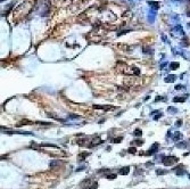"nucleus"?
<instances>
[{
  "instance_id": "f257e3e1",
  "label": "nucleus",
  "mask_w": 190,
  "mask_h": 189,
  "mask_svg": "<svg viewBox=\"0 0 190 189\" xmlns=\"http://www.w3.org/2000/svg\"><path fill=\"white\" fill-rule=\"evenodd\" d=\"M178 161H179V158L175 157V156H167V157H164V160H163V164H164L165 166H171V165H173L174 163H177Z\"/></svg>"
},
{
  "instance_id": "f03ea898",
  "label": "nucleus",
  "mask_w": 190,
  "mask_h": 189,
  "mask_svg": "<svg viewBox=\"0 0 190 189\" xmlns=\"http://www.w3.org/2000/svg\"><path fill=\"white\" fill-rule=\"evenodd\" d=\"M137 82L136 78H134V75H128L125 79H124V84L128 87H131V86H134Z\"/></svg>"
},
{
  "instance_id": "7ed1b4c3",
  "label": "nucleus",
  "mask_w": 190,
  "mask_h": 189,
  "mask_svg": "<svg viewBox=\"0 0 190 189\" xmlns=\"http://www.w3.org/2000/svg\"><path fill=\"white\" fill-rule=\"evenodd\" d=\"M93 182H95V181H92L91 179H85L84 181L81 182V185H80V186H81V188H82V189H88V188H91V186H92Z\"/></svg>"
},
{
  "instance_id": "20e7f679",
  "label": "nucleus",
  "mask_w": 190,
  "mask_h": 189,
  "mask_svg": "<svg viewBox=\"0 0 190 189\" xmlns=\"http://www.w3.org/2000/svg\"><path fill=\"white\" fill-rule=\"evenodd\" d=\"M100 144H103V139H101L100 137H96L93 138L92 140H91V144L89 145V147H95V146H98V145H100Z\"/></svg>"
},
{
  "instance_id": "39448f33",
  "label": "nucleus",
  "mask_w": 190,
  "mask_h": 189,
  "mask_svg": "<svg viewBox=\"0 0 190 189\" xmlns=\"http://www.w3.org/2000/svg\"><path fill=\"white\" fill-rule=\"evenodd\" d=\"M93 108L95 109H104V111H108V109L114 108L111 105H93Z\"/></svg>"
},
{
  "instance_id": "423d86ee",
  "label": "nucleus",
  "mask_w": 190,
  "mask_h": 189,
  "mask_svg": "<svg viewBox=\"0 0 190 189\" xmlns=\"http://www.w3.org/2000/svg\"><path fill=\"white\" fill-rule=\"evenodd\" d=\"M158 147H159V145L157 143H155L154 145L152 146V148H150V150H148L147 152V155H153V154H155L158 150Z\"/></svg>"
},
{
  "instance_id": "0eeeda50",
  "label": "nucleus",
  "mask_w": 190,
  "mask_h": 189,
  "mask_svg": "<svg viewBox=\"0 0 190 189\" xmlns=\"http://www.w3.org/2000/svg\"><path fill=\"white\" fill-rule=\"evenodd\" d=\"M147 3L153 8V10H157L159 8V2H157V1H148Z\"/></svg>"
},
{
  "instance_id": "6e6552de",
  "label": "nucleus",
  "mask_w": 190,
  "mask_h": 189,
  "mask_svg": "<svg viewBox=\"0 0 190 189\" xmlns=\"http://www.w3.org/2000/svg\"><path fill=\"white\" fill-rule=\"evenodd\" d=\"M30 124H33V122L28 121V120H22L19 123H17V127H23V125H30Z\"/></svg>"
},
{
  "instance_id": "1a4fd4ad",
  "label": "nucleus",
  "mask_w": 190,
  "mask_h": 189,
  "mask_svg": "<svg viewBox=\"0 0 190 189\" xmlns=\"http://www.w3.org/2000/svg\"><path fill=\"white\" fill-rule=\"evenodd\" d=\"M60 165H62V162H60V161L55 160V161H51V162H50V168H52V169L57 168V166H60Z\"/></svg>"
},
{
  "instance_id": "9d476101",
  "label": "nucleus",
  "mask_w": 190,
  "mask_h": 189,
  "mask_svg": "<svg viewBox=\"0 0 190 189\" xmlns=\"http://www.w3.org/2000/svg\"><path fill=\"white\" fill-rule=\"evenodd\" d=\"M175 81V75H169V76H166L165 78V82L166 83H172V82H174Z\"/></svg>"
},
{
  "instance_id": "9b49d317",
  "label": "nucleus",
  "mask_w": 190,
  "mask_h": 189,
  "mask_svg": "<svg viewBox=\"0 0 190 189\" xmlns=\"http://www.w3.org/2000/svg\"><path fill=\"white\" fill-rule=\"evenodd\" d=\"M186 99H187V96L186 97H174V98H173V103H183V101H186Z\"/></svg>"
},
{
  "instance_id": "f8f14e48",
  "label": "nucleus",
  "mask_w": 190,
  "mask_h": 189,
  "mask_svg": "<svg viewBox=\"0 0 190 189\" xmlns=\"http://www.w3.org/2000/svg\"><path fill=\"white\" fill-rule=\"evenodd\" d=\"M179 66H180V64L178 62H173V63H171V64H170V68H171V70H178V68H179Z\"/></svg>"
},
{
  "instance_id": "ddd939ff",
  "label": "nucleus",
  "mask_w": 190,
  "mask_h": 189,
  "mask_svg": "<svg viewBox=\"0 0 190 189\" xmlns=\"http://www.w3.org/2000/svg\"><path fill=\"white\" fill-rule=\"evenodd\" d=\"M175 173H177L178 176H182V174L185 173V170H183V166H182V165H180L179 168H177V171H175Z\"/></svg>"
},
{
  "instance_id": "4468645a",
  "label": "nucleus",
  "mask_w": 190,
  "mask_h": 189,
  "mask_svg": "<svg viewBox=\"0 0 190 189\" xmlns=\"http://www.w3.org/2000/svg\"><path fill=\"white\" fill-rule=\"evenodd\" d=\"M129 172H130V168L129 166H126V168H123L120 170V173L122 174V176H125V174H128Z\"/></svg>"
},
{
  "instance_id": "2eb2a0df",
  "label": "nucleus",
  "mask_w": 190,
  "mask_h": 189,
  "mask_svg": "<svg viewBox=\"0 0 190 189\" xmlns=\"http://www.w3.org/2000/svg\"><path fill=\"white\" fill-rule=\"evenodd\" d=\"M90 155V153H81L79 156H77V158H79V161H82V160H84L87 156H89Z\"/></svg>"
},
{
  "instance_id": "dca6fc26",
  "label": "nucleus",
  "mask_w": 190,
  "mask_h": 189,
  "mask_svg": "<svg viewBox=\"0 0 190 189\" xmlns=\"http://www.w3.org/2000/svg\"><path fill=\"white\" fill-rule=\"evenodd\" d=\"M154 18H155V13H154V10H152L150 13H149V15H148L149 22H150V23H153V22H154Z\"/></svg>"
},
{
  "instance_id": "f3484780",
  "label": "nucleus",
  "mask_w": 190,
  "mask_h": 189,
  "mask_svg": "<svg viewBox=\"0 0 190 189\" xmlns=\"http://www.w3.org/2000/svg\"><path fill=\"white\" fill-rule=\"evenodd\" d=\"M76 144H77V145H80V146H83V145H85V144H87V139H77L76 140Z\"/></svg>"
},
{
  "instance_id": "a211bd4d",
  "label": "nucleus",
  "mask_w": 190,
  "mask_h": 189,
  "mask_svg": "<svg viewBox=\"0 0 190 189\" xmlns=\"http://www.w3.org/2000/svg\"><path fill=\"white\" fill-rule=\"evenodd\" d=\"M133 135L137 136V137H141V136H142V131L140 129H136V130H134V132H133Z\"/></svg>"
},
{
  "instance_id": "6ab92c4d",
  "label": "nucleus",
  "mask_w": 190,
  "mask_h": 189,
  "mask_svg": "<svg viewBox=\"0 0 190 189\" xmlns=\"http://www.w3.org/2000/svg\"><path fill=\"white\" fill-rule=\"evenodd\" d=\"M42 147H52V148H57V149H58V147H57V146L56 145H52V144H46V143H44V144H42Z\"/></svg>"
},
{
  "instance_id": "aec40b11",
  "label": "nucleus",
  "mask_w": 190,
  "mask_h": 189,
  "mask_svg": "<svg viewBox=\"0 0 190 189\" xmlns=\"http://www.w3.org/2000/svg\"><path fill=\"white\" fill-rule=\"evenodd\" d=\"M122 140H123V137H117V138H115L113 141L115 144H120V143H122Z\"/></svg>"
},
{
  "instance_id": "412c9836",
  "label": "nucleus",
  "mask_w": 190,
  "mask_h": 189,
  "mask_svg": "<svg viewBox=\"0 0 190 189\" xmlns=\"http://www.w3.org/2000/svg\"><path fill=\"white\" fill-rule=\"evenodd\" d=\"M118 47L120 48H122V50H129L130 48H129V46H126V44H118Z\"/></svg>"
},
{
  "instance_id": "4be33fe9",
  "label": "nucleus",
  "mask_w": 190,
  "mask_h": 189,
  "mask_svg": "<svg viewBox=\"0 0 190 189\" xmlns=\"http://www.w3.org/2000/svg\"><path fill=\"white\" fill-rule=\"evenodd\" d=\"M128 152H129V153H131V154H136L137 153V149L134 147H130L128 149Z\"/></svg>"
},
{
  "instance_id": "5701e85b",
  "label": "nucleus",
  "mask_w": 190,
  "mask_h": 189,
  "mask_svg": "<svg viewBox=\"0 0 190 189\" xmlns=\"http://www.w3.org/2000/svg\"><path fill=\"white\" fill-rule=\"evenodd\" d=\"M166 173V171H164V170H157L156 171V174L157 176H163V174Z\"/></svg>"
},
{
  "instance_id": "b1692460",
  "label": "nucleus",
  "mask_w": 190,
  "mask_h": 189,
  "mask_svg": "<svg viewBox=\"0 0 190 189\" xmlns=\"http://www.w3.org/2000/svg\"><path fill=\"white\" fill-rule=\"evenodd\" d=\"M106 178L109 179V180H111V179H116V174H108Z\"/></svg>"
},
{
  "instance_id": "393cba45",
  "label": "nucleus",
  "mask_w": 190,
  "mask_h": 189,
  "mask_svg": "<svg viewBox=\"0 0 190 189\" xmlns=\"http://www.w3.org/2000/svg\"><path fill=\"white\" fill-rule=\"evenodd\" d=\"M129 30H125V31H123V32H117V35L120 36V35H123V34H125V33H129Z\"/></svg>"
},
{
  "instance_id": "a878e982",
  "label": "nucleus",
  "mask_w": 190,
  "mask_h": 189,
  "mask_svg": "<svg viewBox=\"0 0 190 189\" xmlns=\"http://www.w3.org/2000/svg\"><path fill=\"white\" fill-rule=\"evenodd\" d=\"M98 188V184H97V182H93V184H92V186H91V188H90V189H97Z\"/></svg>"
},
{
  "instance_id": "bb28decb",
  "label": "nucleus",
  "mask_w": 190,
  "mask_h": 189,
  "mask_svg": "<svg viewBox=\"0 0 190 189\" xmlns=\"http://www.w3.org/2000/svg\"><path fill=\"white\" fill-rule=\"evenodd\" d=\"M38 124H42V125H50V123L49 122H36Z\"/></svg>"
},
{
  "instance_id": "cd10ccee",
  "label": "nucleus",
  "mask_w": 190,
  "mask_h": 189,
  "mask_svg": "<svg viewBox=\"0 0 190 189\" xmlns=\"http://www.w3.org/2000/svg\"><path fill=\"white\" fill-rule=\"evenodd\" d=\"M136 144L138 146H142V145H144V141H142V140H140V141H139V139H138V140H136Z\"/></svg>"
},
{
  "instance_id": "c85d7f7f",
  "label": "nucleus",
  "mask_w": 190,
  "mask_h": 189,
  "mask_svg": "<svg viewBox=\"0 0 190 189\" xmlns=\"http://www.w3.org/2000/svg\"><path fill=\"white\" fill-rule=\"evenodd\" d=\"M180 89H183V86L179 84V86H175V90H180Z\"/></svg>"
},
{
  "instance_id": "c756f323",
  "label": "nucleus",
  "mask_w": 190,
  "mask_h": 189,
  "mask_svg": "<svg viewBox=\"0 0 190 189\" xmlns=\"http://www.w3.org/2000/svg\"><path fill=\"white\" fill-rule=\"evenodd\" d=\"M169 112H177V109L173 108V107H169Z\"/></svg>"
},
{
  "instance_id": "7c9ffc66",
  "label": "nucleus",
  "mask_w": 190,
  "mask_h": 189,
  "mask_svg": "<svg viewBox=\"0 0 190 189\" xmlns=\"http://www.w3.org/2000/svg\"><path fill=\"white\" fill-rule=\"evenodd\" d=\"M163 97H156V99H155V101H159V100H162Z\"/></svg>"
},
{
  "instance_id": "2f4dec72",
  "label": "nucleus",
  "mask_w": 190,
  "mask_h": 189,
  "mask_svg": "<svg viewBox=\"0 0 190 189\" xmlns=\"http://www.w3.org/2000/svg\"><path fill=\"white\" fill-rule=\"evenodd\" d=\"M161 116H162V114L157 115V116H155V117H154V120H158V119H159V117H161Z\"/></svg>"
},
{
  "instance_id": "473e14b6",
  "label": "nucleus",
  "mask_w": 190,
  "mask_h": 189,
  "mask_svg": "<svg viewBox=\"0 0 190 189\" xmlns=\"http://www.w3.org/2000/svg\"><path fill=\"white\" fill-rule=\"evenodd\" d=\"M187 16H189V17H190V10H188V13H187Z\"/></svg>"
},
{
  "instance_id": "72a5a7b5",
  "label": "nucleus",
  "mask_w": 190,
  "mask_h": 189,
  "mask_svg": "<svg viewBox=\"0 0 190 189\" xmlns=\"http://www.w3.org/2000/svg\"><path fill=\"white\" fill-rule=\"evenodd\" d=\"M188 25H189V26H190V23H189V24H188Z\"/></svg>"
}]
</instances>
